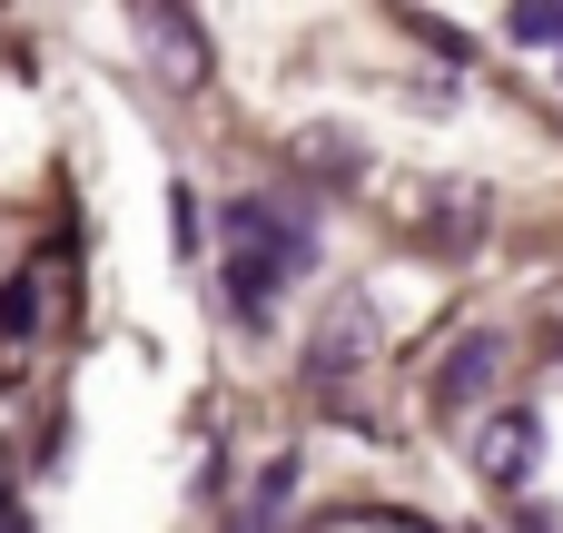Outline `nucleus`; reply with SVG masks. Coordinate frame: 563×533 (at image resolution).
Returning <instances> with one entry per match:
<instances>
[{
    "label": "nucleus",
    "mask_w": 563,
    "mask_h": 533,
    "mask_svg": "<svg viewBox=\"0 0 563 533\" xmlns=\"http://www.w3.org/2000/svg\"><path fill=\"white\" fill-rule=\"evenodd\" d=\"M228 227H238V307H257L287 267H307V237H297L267 198H238V208H228Z\"/></svg>",
    "instance_id": "f257e3e1"
},
{
    "label": "nucleus",
    "mask_w": 563,
    "mask_h": 533,
    "mask_svg": "<svg viewBox=\"0 0 563 533\" xmlns=\"http://www.w3.org/2000/svg\"><path fill=\"white\" fill-rule=\"evenodd\" d=\"M534 455H544V425L515 406V415H485V435H475V475L495 485V495H525L534 485Z\"/></svg>",
    "instance_id": "f03ea898"
},
{
    "label": "nucleus",
    "mask_w": 563,
    "mask_h": 533,
    "mask_svg": "<svg viewBox=\"0 0 563 533\" xmlns=\"http://www.w3.org/2000/svg\"><path fill=\"white\" fill-rule=\"evenodd\" d=\"M129 30H139V49L158 59V79H208V30L188 20V10H129Z\"/></svg>",
    "instance_id": "7ed1b4c3"
},
{
    "label": "nucleus",
    "mask_w": 563,
    "mask_h": 533,
    "mask_svg": "<svg viewBox=\"0 0 563 533\" xmlns=\"http://www.w3.org/2000/svg\"><path fill=\"white\" fill-rule=\"evenodd\" d=\"M495 376H505V336H455V356L435 366V406H445V415H465V406H485V396H495Z\"/></svg>",
    "instance_id": "20e7f679"
},
{
    "label": "nucleus",
    "mask_w": 563,
    "mask_h": 533,
    "mask_svg": "<svg viewBox=\"0 0 563 533\" xmlns=\"http://www.w3.org/2000/svg\"><path fill=\"white\" fill-rule=\"evenodd\" d=\"M366 356H376V317H366V307H336V317L317 326V356H307V366L336 376V366H366Z\"/></svg>",
    "instance_id": "39448f33"
},
{
    "label": "nucleus",
    "mask_w": 563,
    "mask_h": 533,
    "mask_svg": "<svg viewBox=\"0 0 563 533\" xmlns=\"http://www.w3.org/2000/svg\"><path fill=\"white\" fill-rule=\"evenodd\" d=\"M40 326H49V277L20 267V277L0 287V336H40Z\"/></svg>",
    "instance_id": "423d86ee"
},
{
    "label": "nucleus",
    "mask_w": 563,
    "mask_h": 533,
    "mask_svg": "<svg viewBox=\"0 0 563 533\" xmlns=\"http://www.w3.org/2000/svg\"><path fill=\"white\" fill-rule=\"evenodd\" d=\"M505 30H515L525 49H563V10H515Z\"/></svg>",
    "instance_id": "0eeeda50"
},
{
    "label": "nucleus",
    "mask_w": 563,
    "mask_h": 533,
    "mask_svg": "<svg viewBox=\"0 0 563 533\" xmlns=\"http://www.w3.org/2000/svg\"><path fill=\"white\" fill-rule=\"evenodd\" d=\"M307 168H317V178H356V148H336V138H307Z\"/></svg>",
    "instance_id": "6e6552de"
},
{
    "label": "nucleus",
    "mask_w": 563,
    "mask_h": 533,
    "mask_svg": "<svg viewBox=\"0 0 563 533\" xmlns=\"http://www.w3.org/2000/svg\"><path fill=\"white\" fill-rule=\"evenodd\" d=\"M356 533H445V524H416V514H356Z\"/></svg>",
    "instance_id": "1a4fd4ad"
},
{
    "label": "nucleus",
    "mask_w": 563,
    "mask_h": 533,
    "mask_svg": "<svg viewBox=\"0 0 563 533\" xmlns=\"http://www.w3.org/2000/svg\"><path fill=\"white\" fill-rule=\"evenodd\" d=\"M515 533H563V514L554 504H515Z\"/></svg>",
    "instance_id": "9d476101"
}]
</instances>
